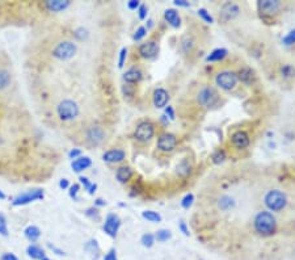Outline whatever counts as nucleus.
Listing matches in <instances>:
<instances>
[{"mask_svg":"<svg viewBox=\"0 0 295 260\" xmlns=\"http://www.w3.org/2000/svg\"><path fill=\"white\" fill-rule=\"evenodd\" d=\"M146 35H147L146 26H139V28H138L137 31H135V33H134L133 40H134V41H140L142 38L146 37Z\"/></svg>","mask_w":295,"mask_h":260,"instance_id":"a19ab883","label":"nucleus"},{"mask_svg":"<svg viewBox=\"0 0 295 260\" xmlns=\"http://www.w3.org/2000/svg\"><path fill=\"white\" fill-rule=\"evenodd\" d=\"M153 101L155 108L160 109V108L167 107L168 101H169V94L164 88H156L153 94Z\"/></svg>","mask_w":295,"mask_h":260,"instance_id":"f3484780","label":"nucleus"},{"mask_svg":"<svg viewBox=\"0 0 295 260\" xmlns=\"http://www.w3.org/2000/svg\"><path fill=\"white\" fill-rule=\"evenodd\" d=\"M121 227V219L117 214L109 213L105 218V222L103 225V230L110 238H115L118 234V230Z\"/></svg>","mask_w":295,"mask_h":260,"instance_id":"9d476101","label":"nucleus"},{"mask_svg":"<svg viewBox=\"0 0 295 260\" xmlns=\"http://www.w3.org/2000/svg\"><path fill=\"white\" fill-rule=\"evenodd\" d=\"M179 229H180V232L183 233L185 237H189L190 235V232H189V227L187 226V223L184 222V221H181L180 223H179Z\"/></svg>","mask_w":295,"mask_h":260,"instance_id":"8fccbe9b","label":"nucleus"},{"mask_svg":"<svg viewBox=\"0 0 295 260\" xmlns=\"http://www.w3.org/2000/svg\"><path fill=\"white\" fill-rule=\"evenodd\" d=\"M138 51H139V55L144 60H154L159 53V45L155 41H147L140 45Z\"/></svg>","mask_w":295,"mask_h":260,"instance_id":"ddd939ff","label":"nucleus"},{"mask_svg":"<svg viewBox=\"0 0 295 260\" xmlns=\"http://www.w3.org/2000/svg\"><path fill=\"white\" fill-rule=\"evenodd\" d=\"M26 254L33 260H41L45 257V251L37 245H29L26 247Z\"/></svg>","mask_w":295,"mask_h":260,"instance_id":"bb28decb","label":"nucleus"},{"mask_svg":"<svg viewBox=\"0 0 295 260\" xmlns=\"http://www.w3.org/2000/svg\"><path fill=\"white\" fill-rule=\"evenodd\" d=\"M197 101L199 105L205 108L215 107L219 101V95H218L217 90L213 87H203L197 95Z\"/></svg>","mask_w":295,"mask_h":260,"instance_id":"423d86ee","label":"nucleus"},{"mask_svg":"<svg viewBox=\"0 0 295 260\" xmlns=\"http://www.w3.org/2000/svg\"><path fill=\"white\" fill-rule=\"evenodd\" d=\"M193 203H194V194L188 193L185 194L183 197V200H181V207H183L184 209H189L193 205Z\"/></svg>","mask_w":295,"mask_h":260,"instance_id":"4c0bfd02","label":"nucleus"},{"mask_svg":"<svg viewBox=\"0 0 295 260\" xmlns=\"http://www.w3.org/2000/svg\"><path fill=\"white\" fill-rule=\"evenodd\" d=\"M138 17H139L140 20H144L147 17V6L146 4H140L139 8H138Z\"/></svg>","mask_w":295,"mask_h":260,"instance_id":"49530a36","label":"nucleus"},{"mask_svg":"<svg viewBox=\"0 0 295 260\" xmlns=\"http://www.w3.org/2000/svg\"><path fill=\"white\" fill-rule=\"evenodd\" d=\"M240 15V7L235 3H224L221 8V12H219V17H221L222 21L227 22L230 20H233L235 17Z\"/></svg>","mask_w":295,"mask_h":260,"instance_id":"f8f14e48","label":"nucleus"},{"mask_svg":"<svg viewBox=\"0 0 295 260\" xmlns=\"http://www.w3.org/2000/svg\"><path fill=\"white\" fill-rule=\"evenodd\" d=\"M0 235H3V237H8L10 235V233H8V226H7L6 216L3 213H0Z\"/></svg>","mask_w":295,"mask_h":260,"instance_id":"58836bf2","label":"nucleus"},{"mask_svg":"<svg viewBox=\"0 0 295 260\" xmlns=\"http://www.w3.org/2000/svg\"><path fill=\"white\" fill-rule=\"evenodd\" d=\"M59 187L62 189H67V188H70V183H69V180L67 179H62L61 182H59Z\"/></svg>","mask_w":295,"mask_h":260,"instance_id":"4d7b16f0","label":"nucleus"},{"mask_svg":"<svg viewBox=\"0 0 295 260\" xmlns=\"http://www.w3.org/2000/svg\"><path fill=\"white\" fill-rule=\"evenodd\" d=\"M192 174V164L188 159H183L180 163L176 166V175L179 178H188Z\"/></svg>","mask_w":295,"mask_h":260,"instance_id":"393cba45","label":"nucleus"},{"mask_svg":"<svg viewBox=\"0 0 295 260\" xmlns=\"http://www.w3.org/2000/svg\"><path fill=\"white\" fill-rule=\"evenodd\" d=\"M239 82L238 79V74L230 70H224V71L218 72L217 76H215V83H217L218 87H221L222 90H226V91H230L233 90Z\"/></svg>","mask_w":295,"mask_h":260,"instance_id":"39448f33","label":"nucleus"},{"mask_svg":"<svg viewBox=\"0 0 295 260\" xmlns=\"http://www.w3.org/2000/svg\"><path fill=\"white\" fill-rule=\"evenodd\" d=\"M104 260H118L117 256V250L115 248H110L104 256Z\"/></svg>","mask_w":295,"mask_h":260,"instance_id":"de8ad7c7","label":"nucleus"},{"mask_svg":"<svg viewBox=\"0 0 295 260\" xmlns=\"http://www.w3.org/2000/svg\"><path fill=\"white\" fill-rule=\"evenodd\" d=\"M56 113L62 121H72L79 116L80 108H79V104L76 101L71 100V99H65L58 104Z\"/></svg>","mask_w":295,"mask_h":260,"instance_id":"7ed1b4c3","label":"nucleus"},{"mask_svg":"<svg viewBox=\"0 0 295 260\" xmlns=\"http://www.w3.org/2000/svg\"><path fill=\"white\" fill-rule=\"evenodd\" d=\"M133 169H131L130 166H121L117 169L115 172V178L120 183L125 184V183L130 182V179L133 178Z\"/></svg>","mask_w":295,"mask_h":260,"instance_id":"412c9836","label":"nucleus"},{"mask_svg":"<svg viewBox=\"0 0 295 260\" xmlns=\"http://www.w3.org/2000/svg\"><path fill=\"white\" fill-rule=\"evenodd\" d=\"M156 146L162 153H172L177 146V137L172 133H163L159 135Z\"/></svg>","mask_w":295,"mask_h":260,"instance_id":"1a4fd4ad","label":"nucleus"},{"mask_svg":"<svg viewBox=\"0 0 295 260\" xmlns=\"http://www.w3.org/2000/svg\"><path fill=\"white\" fill-rule=\"evenodd\" d=\"M69 157L70 159H78L79 157H81V150H79V149H72L71 151L69 153Z\"/></svg>","mask_w":295,"mask_h":260,"instance_id":"3c124183","label":"nucleus"},{"mask_svg":"<svg viewBox=\"0 0 295 260\" xmlns=\"http://www.w3.org/2000/svg\"><path fill=\"white\" fill-rule=\"evenodd\" d=\"M238 79L244 84H251L255 80V71L251 67H243L238 72Z\"/></svg>","mask_w":295,"mask_h":260,"instance_id":"5701e85b","label":"nucleus"},{"mask_svg":"<svg viewBox=\"0 0 295 260\" xmlns=\"http://www.w3.org/2000/svg\"><path fill=\"white\" fill-rule=\"evenodd\" d=\"M0 198H3V200H4V198H6V194H4L2 191H0Z\"/></svg>","mask_w":295,"mask_h":260,"instance_id":"680f3d73","label":"nucleus"},{"mask_svg":"<svg viewBox=\"0 0 295 260\" xmlns=\"http://www.w3.org/2000/svg\"><path fill=\"white\" fill-rule=\"evenodd\" d=\"M236 205L235 200H233L231 196H228V194H223V196H221V198L218 200V207H219V209L223 210V212H228V210L233 209Z\"/></svg>","mask_w":295,"mask_h":260,"instance_id":"a878e982","label":"nucleus"},{"mask_svg":"<svg viewBox=\"0 0 295 260\" xmlns=\"http://www.w3.org/2000/svg\"><path fill=\"white\" fill-rule=\"evenodd\" d=\"M193 46H194V41H193L192 38L190 37H184L183 38V41H181V44H180V47L184 53L185 54L190 53L193 49Z\"/></svg>","mask_w":295,"mask_h":260,"instance_id":"f704fd0d","label":"nucleus"},{"mask_svg":"<svg viewBox=\"0 0 295 260\" xmlns=\"http://www.w3.org/2000/svg\"><path fill=\"white\" fill-rule=\"evenodd\" d=\"M264 204L271 212H281L287 205V196L280 189H271L265 194Z\"/></svg>","mask_w":295,"mask_h":260,"instance_id":"f03ea898","label":"nucleus"},{"mask_svg":"<svg viewBox=\"0 0 295 260\" xmlns=\"http://www.w3.org/2000/svg\"><path fill=\"white\" fill-rule=\"evenodd\" d=\"M164 19L165 21H167L171 26H173V28H179V26L181 25L180 15H179V12H177L176 10H173V8H168V10H165Z\"/></svg>","mask_w":295,"mask_h":260,"instance_id":"6ab92c4d","label":"nucleus"},{"mask_svg":"<svg viewBox=\"0 0 295 260\" xmlns=\"http://www.w3.org/2000/svg\"><path fill=\"white\" fill-rule=\"evenodd\" d=\"M281 75H282L283 78H292V76H295V69L291 65H285V66L281 69Z\"/></svg>","mask_w":295,"mask_h":260,"instance_id":"ea45409f","label":"nucleus"},{"mask_svg":"<svg viewBox=\"0 0 295 260\" xmlns=\"http://www.w3.org/2000/svg\"><path fill=\"white\" fill-rule=\"evenodd\" d=\"M70 4H71L70 0H47L45 7L50 12H62L69 8Z\"/></svg>","mask_w":295,"mask_h":260,"instance_id":"a211bd4d","label":"nucleus"},{"mask_svg":"<svg viewBox=\"0 0 295 260\" xmlns=\"http://www.w3.org/2000/svg\"><path fill=\"white\" fill-rule=\"evenodd\" d=\"M41 260H51V259H49V257H46V256H45L44 259H41Z\"/></svg>","mask_w":295,"mask_h":260,"instance_id":"e2e57ef3","label":"nucleus"},{"mask_svg":"<svg viewBox=\"0 0 295 260\" xmlns=\"http://www.w3.org/2000/svg\"><path fill=\"white\" fill-rule=\"evenodd\" d=\"M125 159H126V153L120 149L108 150L103 154V160L106 163H121Z\"/></svg>","mask_w":295,"mask_h":260,"instance_id":"dca6fc26","label":"nucleus"},{"mask_svg":"<svg viewBox=\"0 0 295 260\" xmlns=\"http://www.w3.org/2000/svg\"><path fill=\"white\" fill-rule=\"evenodd\" d=\"M142 217L144 219H147L149 222H162V216L158 213V212H154V210H144L142 213Z\"/></svg>","mask_w":295,"mask_h":260,"instance_id":"7c9ffc66","label":"nucleus"},{"mask_svg":"<svg viewBox=\"0 0 295 260\" xmlns=\"http://www.w3.org/2000/svg\"><path fill=\"white\" fill-rule=\"evenodd\" d=\"M282 44L286 45V46H292V45H295V29H291V31L282 38Z\"/></svg>","mask_w":295,"mask_h":260,"instance_id":"e433bc0d","label":"nucleus"},{"mask_svg":"<svg viewBox=\"0 0 295 260\" xmlns=\"http://www.w3.org/2000/svg\"><path fill=\"white\" fill-rule=\"evenodd\" d=\"M227 55H228V50H227V49L218 47V49H214L212 53L206 56L205 61L206 62H221V61H223Z\"/></svg>","mask_w":295,"mask_h":260,"instance_id":"b1692460","label":"nucleus"},{"mask_svg":"<svg viewBox=\"0 0 295 260\" xmlns=\"http://www.w3.org/2000/svg\"><path fill=\"white\" fill-rule=\"evenodd\" d=\"M226 158H227L226 151L222 150V149H218V150H215L212 155V160L214 164L223 163L224 160H226Z\"/></svg>","mask_w":295,"mask_h":260,"instance_id":"473e14b6","label":"nucleus"},{"mask_svg":"<svg viewBox=\"0 0 295 260\" xmlns=\"http://www.w3.org/2000/svg\"><path fill=\"white\" fill-rule=\"evenodd\" d=\"M12 76L11 72L6 69H0V91H4L11 85Z\"/></svg>","mask_w":295,"mask_h":260,"instance_id":"cd10ccee","label":"nucleus"},{"mask_svg":"<svg viewBox=\"0 0 295 260\" xmlns=\"http://www.w3.org/2000/svg\"><path fill=\"white\" fill-rule=\"evenodd\" d=\"M126 58H128V49H126V47H122L121 51H120V58H118V67H120V69L124 67Z\"/></svg>","mask_w":295,"mask_h":260,"instance_id":"c03bdc74","label":"nucleus"},{"mask_svg":"<svg viewBox=\"0 0 295 260\" xmlns=\"http://www.w3.org/2000/svg\"><path fill=\"white\" fill-rule=\"evenodd\" d=\"M281 2L278 0H260L257 2V8L262 16H274L281 10Z\"/></svg>","mask_w":295,"mask_h":260,"instance_id":"9b49d317","label":"nucleus"},{"mask_svg":"<svg viewBox=\"0 0 295 260\" xmlns=\"http://www.w3.org/2000/svg\"><path fill=\"white\" fill-rule=\"evenodd\" d=\"M105 139V132L101 126H91L87 130V141L92 146H97Z\"/></svg>","mask_w":295,"mask_h":260,"instance_id":"4468645a","label":"nucleus"},{"mask_svg":"<svg viewBox=\"0 0 295 260\" xmlns=\"http://www.w3.org/2000/svg\"><path fill=\"white\" fill-rule=\"evenodd\" d=\"M0 260H19V257L16 256L12 252H4L2 256H0Z\"/></svg>","mask_w":295,"mask_h":260,"instance_id":"603ef678","label":"nucleus"},{"mask_svg":"<svg viewBox=\"0 0 295 260\" xmlns=\"http://www.w3.org/2000/svg\"><path fill=\"white\" fill-rule=\"evenodd\" d=\"M124 79L125 82L129 83V84H135V83L140 82V79H142V71L137 67H131L130 70L124 74Z\"/></svg>","mask_w":295,"mask_h":260,"instance_id":"4be33fe9","label":"nucleus"},{"mask_svg":"<svg viewBox=\"0 0 295 260\" xmlns=\"http://www.w3.org/2000/svg\"><path fill=\"white\" fill-rule=\"evenodd\" d=\"M165 117H169V120H174V117H176V114H174V109L171 107V105L165 107Z\"/></svg>","mask_w":295,"mask_h":260,"instance_id":"5fc2aeb1","label":"nucleus"},{"mask_svg":"<svg viewBox=\"0 0 295 260\" xmlns=\"http://www.w3.org/2000/svg\"><path fill=\"white\" fill-rule=\"evenodd\" d=\"M76 51H78V47H76L74 42L61 41L54 46L51 54H53L54 58L59 61H69L76 54Z\"/></svg>","mask_w":295,"mask_h":260,"instance_id":"20e7f679","label":"nucleus"},{"mask_svg":"<svg viewBox=\"0 0 295 260\" xmlns=\"http://www.w3.org/2000/svg\"><path fill=\"white\" fill-rule=\"evenodd\" d=\"M49 247L51 248V250H53L54 252H55L56 255H59V256H63V255H66V254H65V251L59 250V248H56L55 246H51V245H49Z\"/></svg>","mask_w":295,"mask_h":260,"instance_id":"13d9d810","label":"nucleus"},{"mask_svg":"<svg viewBox=\"0 0 295 260\" xmlns=\"http://www.w3.org/2000/svg\"><path fill=\"white\" fill-rule=\"evenodd\" d=\"M70 191H69V194H70V197L71 198H74V200H78V193H79V191H80V185L76 183V184H74V185H71L70 187Z\"/></svg>","mask_w":295,"mask_h":260,"instance_id":"a18cd8bd","label":"nucleus"},{"mask_svg":"<svg viewBox=\"0 0 295 260\" xmlns=\"http://www.w3.org/2000/svg\"><path fill=\"white\" fill-rule=\"evenodd\" d=\"M95 205H96V207H105L106 201L104 200V198H96V201H95Z\"/></svg>","mask_w":295,"mask_h":260,"instance_id":"bf43d9fd","label":"nucleus"},{"mask_svg":"<svg viewBox=\"0 0 295 260\" xmlns=\"http://www.w3.org/2000/svg\"><path fill=\"white\" fill-rule=\"evenodd\" d=\"M140 243H142L144 247L151 248L155 243V235L151 234V233H146V234L142 235V238H140Z\"/></svg>","mask_w":295,"mask_h":260,"instance_id":"72a5a7b5","label":"nucleus"},{"mask_svg":"<svg viewBox=\"0 0 295 260\" xmlns=\"http://www.w3.org/2000/svg\"><path fill=\"white\" fill-rule=\"evenodd\" d=\"M173 4L176 7H184V8H188V7H190V3L189 2H187V0H174Z\"/></svg>","mask_w":295,"mask_h":260,"instance_id":"6e6d98bb","label":"nucleus"},{"mask_svg":"<svg viewBox=\"0 0 295 260\" xmlns=\"http://www.w3.org/2000/svg\"><path fill=\"white\" fill-rule=\"evenodd\" d=\"M84 250L87 251V252H90V255H92L94 260H97V256H99L100 254V247L96 239H90V241L84 245Z\"/></svg>","mask_w":295,"mask_h":260,"instance_id":"c756f323","label":"nucleus"},{"mask_svg":"<svg viewBox=\"0 0 295 260\" xmlns=\"http://www.w3.org/2000/svg\"><path fill=\"white\" fill-rule=\"evenodd\" d=\"M231 142L236 149L244 150L251 145V138H249L248 133L244 132V130H238L231 135Z\"/></svg>","mask_w":295,"mask_h":260,"instance_id":"2eb2a0df","label":"nucleus"},{"mask_svg":"<svg viewBox=\"0 0 295 260\" xmlns=\"http://www.w3.org/2000/svg\"><path fill=\"white\" fill-rule=\"evenodd\" d=\"M255 232L261 237H272L277 232V219L269 210H262L253 219Z\"/></svg>","mask_w":295,"mask_h":260,"instance_id":"f257e3e1","label":"nucleus"},{"mask_svg":"<svg viewBox=\"0 0 295 260\" xmlns=\"http://www.w3.org/2000/svg\"><path fill=\"white\" fill-rule=\"evenodd\" d=\"M197 13H198V16L201 17L202 20L205 22H208V24H213L214 22V19H213V16L210 15V12H209L206 8H199L198 11H197Z\"/></svg>","mask_w":295,"mask_h":260,"instance_id":"c9c22d12","label":"nucleus"},{"mask_svg":"<svg viewBox=\"0 0 295 260\" xmlns=\"http://www.w3.org/2000/svg\"><path fill=\"white\" fill-rule=\"evenodd\" d=\"M139 6H140V2H139V0H130V2H129V3H128L129 10H131V11L138 10V8H139Z\"/></svg>","mask_w":295,"mask_h":260,"instance_id":"864d4df0","label":"nucleus"},{"mask_svg":"<svg viewBox=\"0 0 295 260\" xmlns=\"http://www.w3.org/2000/svg\"><path fill=\"white\" fill-rule=\"evenodd\" d=\"M172 238V233L171 230L168 229H160L156 232L155 234V241L160 242V243H164V242L169 241Z\"/></svg>","mask_w":295,"mask_h":260,"instance_id":"2f4dec72","label":"nucleus"},{"mask_svg":"<svg viewBox=\"0 0 295 260\" xmlns=\"http://www.w3.org/2000/svg\"><path fill=\"white\" fill-rule=\"evenodd\" d=\"M154 26V20H151L150 19L149 21H147V26H146V29L147 31H149V29H151Z\"/></svg>","mask_w":295,"mask_h":260,"instance_id":"052dcab7","label":"nucleus"},{"mask_svg":"<svg viewBox=\"0 0 295 260\" xmlns=\"http://www.w3.org/2000/svg\"><path fill=\"white\" fill-rule=\"evenodd\" d=\"M154 135H155V125L151 121H142L140 124H138L135 132H134L135 139L142 142V143L151 141Z\"/></svg>","mask_w":295,"mask_h":260,"instance_id":"0eeeda50","label":"nucleus"},{"mask_svg":"<svg viewBox=\"0 0 295 260\" xmlns=\"http://www.w3.org/2000/svg\"><path fill=\"white\" fill-rule=\"evenodd\" d=\"M45 197V193L42 189H31V191H26L24 193L19 194L15 200L12 201L13 207H21V205H26L29 203H33V201L42 200Z\"/></svg>","mask_w":295,"mask_h":260,"instance_id":"6e6552de","label":"nucleus"},{"mask_svg":"<svg viewBox=\"0 0 295 260\" xmlns=\"http://www.w3.org/2000/svg\"><path fill=\"white\" fill-rule=\"evenodd\" d=\"M74 35H75V37L78 38V40L83 41V40L88 38V36H90V32H88L85 28H83V26H80V28H78L76 31L74 32Z\"/></svg>","mask_w":295,"mask_h":260,"instance_id":"79ce46f5","label":"nucleus"},{"mask_svg":"<svg viewBox=\"0 0 295 260\" xmlns=\"http://www.w3.org/2000/svg\"><path fill=\"white\" fill-rule=\"evenodd\" d=\"M79 180H80V183L84 185V188L87 189V191H90V189L92 188V185H94V183H91L90 179L85 178V176H80V179H79Z\"/></svg>","mask_w":295,"mask_h":260,"instance_id":"09e8293b","label":"nucleus"},{"mask_svg":"<svg viewBox=\"0 0 295 260\" xmlns=\"http://www.w3.org/2000/svg\"><path fill=\"white\" fill-rule=\"evenodd\" d=\"M92 166V160L90 157H79L78 159L72 160L71 167L75 172H81L84 169L90 168Z\"/></svg>","mask_w":295,"mask_h":260,"instance_id":"aec40b11","label":"nucleus"},{"mask_svg":"<svg viewBox=\"0 0 295 260\" xmlns=\"http://www.w3.org/2000/svg\"><path fill=\"white\" fill-rule=\"evenodd\" d=\"M85 216L90 217V218L92 219H96V221H99L100 219V212L97 210V208H88L87 210H85Z\"/></svg>","mask_w":295,"mask_h":260,"instance_id":"37998d69","label":"nucleus"},{"mask_svg":"<svg viewBox=\"0 0 295 260\" xmlns=\"http://www.w3.org/2000/svg\"><path fill=\"white\" fill-rule=\"evenodd\" d=\"M24 234H25V237H26V239H28V241H31L32 243H33V242H37L38 239H40L41 230L38 229L37 226L31 225V226H28L26 229H25Z\"/></svg>","mask_w":295,"mask_h":260,"instance_id":"c85d7f7f","label":"nucleus"}]
</instances>
